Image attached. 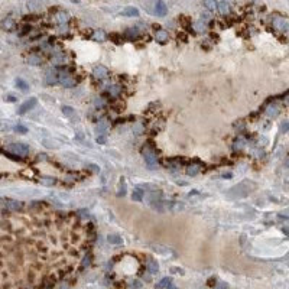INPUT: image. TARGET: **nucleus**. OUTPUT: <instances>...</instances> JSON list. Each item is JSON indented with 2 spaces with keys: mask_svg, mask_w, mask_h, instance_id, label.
Listing matches in <instances>:
<instances>
[{
  "mask_svg": "<svg viewBox=\"0 0 289 289\" xmlns=\"http://www.w3.org/2000/svg\"><path fill=\"white\" fill-rule=\"evenodd\" d=\"M171 270H172V273H181V275H184V270L179 269V267H171Z\"/></svg>",
  "mask_w": 289,
  "mask_h": 289,
  "instance_id": "obj_37",
  "label": "nucleus"
},
{
  "mask_svg": "<svg viewBox=\"0 0 289 289\" xmlns=\"http://www.w3.org/2000/svg\"><path fill=\"white\" fill-rule=\"evenodd\" d=\"M6 207L9 208V210H12V211H17V210L22 208V202L15 201V200H9V201H6Z\"/></svg>",
  "mask_w": 289,
  "mask_h": 289,
  "instance_id": "obj_15",
  "label": "nucleus"
},
{
  "mask_svg": "<svg viewBox=\"0 0 289 289\" xmlns=\"http://www.w3.org/2000/svg\"><path fill=\"white\" fill-rule=\"evenodd\" d=\"M107 241H109L110 244H121V243H123V239L117 234H110L109 237H107Z\"/></svg>",
  "mask_w": 289,
  "mask_h": 289,
  "instance_id": "obj_19",
  "label": "nucleus"
},
{
  "mask_svg": "<svg viewBox=\"0 0 289 289\" xmlns=\"http://www.w3.org/2000/svg\"><path fill=\"white\" fill-rule=\"evenodd\" d=\"M39 182L45 186H52V185H55L56 181H55V178H52V176H42V178L39 179Z\"/></svg>",
  "mask_w": 289,
  "mask_h": 289,
  "instance_id": "obj_18",
  "label": "nucleus"
},
{
  "mask_svg": "<svg viewBox=\"0 0 289 289\" xmlns=\"http://www.w3.org/2000/svg\"><path fill=\"white\" fill-rule=\"evenodd\" d=\"M109 91L113 94V96H119L121 91V87L120 85H109Z\"/></svg>",
  "mask_w": 289,
  "mask_h": 289,
  "instance_id": "obj_28",
  "label": "nucleus"
},
{
  "mask_svg": "<svg viewBox=\"0 0 289 289\" xmlns=\"http://www.w3.org/2000/svg\"><path fill=\"white\" fill-rule=\"evenodd\" d=\"M217 9L221 15H224V16L230 13V5L227 3V2H220V3H217Z\"/></svg>",
  "mask_w": 289,
  "mask_h": 289,
  "instance_id": "obj_13",
  "label": "nucleus"
},
{
  "mask_svg": "<svg viewBox=\"0 0 289 289\" xmlns=\"http://www.w3.org/2000/svg\"><path fill=\"white\" fill-rule=\"evenodd\" d=\"M45 81H46V84H49V85L56 84V82H58V72L55 71V70H49V71L46 72V75H45Z\"/></svg>",
  "mask_w": 289,
  "mask_h": 289,
  "instance_id": "obj_9",
  "label": "nucleus"
},
{
  "mask_svg": "<svg viewBox=\"0 0 289 289\" xmlns=\"http://www.w3.org/2000/svg\"><path fill=\"white\" fill-rule=\"evenodd\" d=\"M155 39H156V42H159V44H166L169 39V35L165 29H158V31L155 32Z\"/></svg>",
  "mask_w": 289,
  "mask_h": 289,
  "instance_id": "obj_8",
  "label": "nucleus"
},
{
  "mask_svg": "<svg viewBox=\"0 0 289 289\" xmlns=\"http://www.w3.org/2000/svg\"><path fill=\"white\" fill-rule=\"evenodd\" d=\"M125 35H126V38H129V39H136L139 36V31H137L136 27H130V29H127L125 32Z\"/></svg>",
  "mask_w": 289,
  "mask_h": 289,
  "instance_id": "obj_20",
  "label": "nucleus"
},
{
  "mask_svg": "<svg viewBox=\"0 0 289 289\" xmlns=\"http://www.w3.org/2000/svg\"><path fill=\"white\" fill-rule=\"evenodd\" d=\"M153 250L158 251V253H161V255H164V256H168V255H171L169 249H166V247H162V246H153Z\"/></svg>",
  "mask_w": 289,
  "mask_h": 289,
  "instance_id": "obj_26",
  "label": "nucleus"
},
{
  "mask_svg": "<svg viewBox=\"0 0 289 289\" xmlns=\"http://www.w3.org/2000/svg\"><path fill=\"white\" fill-rule=\"evenodd\" d=\"M171 282H172V279H171V278H164V279H162V280H161V282L158 284V288H159V289L166 288L168 285H171Z\"/></svg>",
  "mask_w": 289,
  "mask_h": 289,
  "instance_id": "obj_29",
  "label": "nucleus"
},
{
  "mask_svg": "<svg viewBox=\"0 0 289 289\" xmlns=\"http://www.w3.org/2000/svg\"><path fill=\"white\" fill-rule=\"evenodd\" d=\"M155 13L161 17L166 16V13H168V6L165 5L164 0H158V2L155 3Z\"/></svg>",
  "mask_w": 289,
  "mask_h": 289,
  "instance_id": "obj_7",
  "label": "nucleus"
},
{
  "mask_svg": "<svg viewBox=\"0 0 289 289\" xmlns=\"http://www.w3.org/2000/svg\"><path fill=\"white\" fill-rule=\"evenodd\" d=\"M120 15L121 16H139V10H137L136 7L130 6V7H126L125 10H121Z\"/></svg>",
  "mask_w": 289,
  "mask_h": 289,
  "instance_id": "obj_14",
  "label": "nucleus"
},
{
  "mask_svg": "<svg viewBox=\"0 0 289 289\" xmlns=\"http://www.w3.org/2000/svg\"><path fill=\"white\" fill-rule=\"evenodd\" d=\"M96 140H97V143L104 145V143H106V137H104V136H97V139H96Z\"/></svg>",
  "mask_w": 289,
  "mask_h": 289,
  "instance_id": "obj_39",
  "label": "nucleus"
},
{
  "mask_svg": "<svg viewBox=\"0 0 289 289\" xmlns=\"http://www.w3.org/2000/svg\"><path fill=\"white\" fill-rule=\"evenodd\" d=\"M202 3H204V6L207 7L208 10H214L217 7V2L215 0H202Z\"/></svg>",
  "mask_w": 289,
  "mask_h": 289,
  "instance_id": "obj_25",
  "label": "nucleus"
},
{
  "mask_svg": "<svg viewBox=\"0 0 289 289\" xmlns=\"http://www.w3.org/2000/svg\"><path fill=\"white\" fill-rule=\"evenodd\" d=\"M218 289H227V285L223 284V282H220V286H218Z\"/></svg>",
  "mask_w": 289,
  "mask_h": 289,
  "instance_id": "obj_42",
  "label": "nucleus"
},
{
  "mask_svg": "<svg viewBox=\"0 0 289 289\" xmlns=\"http://www.w3.org/2000/svg\"><path fill=\"white\" fill-rule=\"evenodd\" d=\"M273 26L279 29V31H286L288 29V20L284 19V17H278V20L273 22Z\"/></svg>",
  "mask_w": 289,
  "mask_h": 289,
  "instance_id": "obj_11",
  "label": "nucleus"
},
{
  "mask_svg": "<svg viewBox=\"0 0 289 289\" xmlns=\"http://www.w3.org/2000/svg\"><path fill=\"white\" fill-rule=\"evenodd\" d=\"M62 114L67 116V117H72V116L75 114V110L72 109L71 106H64L62 107Z\"/></svg>",
  "mask_w": 289,
  "mask_h": 289,
  "instance_id": "obj_23",
  "label": "nucleus"
},
{
  "mask_svg": "<svg viewBox=\"0 0 289 289\" xmlns=\"http://www.w3.org/2000/svg\"><path fill=\"white\" fill-rule=\"evenodd\" d=\"M12 127L6 121H0V133H7V132H10Z\"/></svg>",
  "mask_w": 289,
  "mask_h": 289,
  "instance_id": "obj_30",
  "label": "nucleus"
},
{
  "mask_svg": "<svg viewBox=\"0 0 289 289\" xmlns=\"http://www.w3.org/2000/svg\"><path fill=\"white\" fill-rule=\"evenodd\" d=\"M0 116H2V111H0Z\"/></svg>",
  "mask_w": 289,
  "mask_h": 289,
  "instance_id": "obj_45",
  "label": "nucleus"
},
{
  "mask_svg": "<svg viewBox=\"0 0 289 289\" xmlns=\"http://www.w3.org/2000/svg\"><path fill=\"white\" fill-rule=\"evenodd\" d=\"M94 38H96V39H100V41H104V33L101 32V31H100V32H96Z\"/></svg>",
  "mask_w": 289,
  "mask_h": 289,
  "instance_id": "obj_36",
  "label": "nucleus"
},
{
  "mask_svg": "<svg viewBox=\"0 0 289 289\" xmlns=\"http://www.w3.org/2000/svg\"><path fill=\"white\" fill-rule=\"evenodd\" d=\"M27 62H29L31 65H41L42 60H41V56H38V55H31V56L27 58Z\"/></svg>",
  "mask_w": 289,
  "mask_h": 289,
  "instance_id": "obj_22",
  "label": "nucleus"
},
{
  "mask_svg": "<svg viewBox=\"0 0 289 289\" xmlns=\"http://www.w3.org/2000/svg\"><path fill=\"white\" fill-rule=\"evenodd\" d=\"M68 19H70V16H68V13H65V12H61V13L56 15V22L61 23V25H62V23H67Z\"/></svg>",
  "mask_w": 289,
  "mask_h": 289,
  "instance_id": "obj_21",
  "label": "nucleus"
},
{
  "mask_svg": "<svg viewBox=\"0 0 289 289\" xmlns=\"http://www.w3.org/2000/svg\"><path fill=\"white\" fill-rule=\"evenodd\" d=\"M200 171H201V165H190L186 168V174L190 175V176H195Z\"/></svg>",
  "mask_w": 289,
  "mask_h": 289,
  "instance_id": "obj_17",
  "label": "nucleus"
},
{
  "mask_svg": "<svg viewBox=\"0 0 289 289\" xmlns=\"http://www.w3.org/2000/svg\"><path fill=\"white\" fill-rule=\"evenodd\" d=\"M15 82H16V87L19 88L20 91H23V93H27V91H29V88H31V87H29V84H27L25 80H22V78H16V81H15Z\"/></svg>",
  "mask_w": 289,
  "mask_h": 289,
  "instance_id": "obj_16",
  "label": "nucleus"
},
{
  "mask_svg": "<svg viewBox=\"0 0 289 289\" xmlns=\"http://www.w3.org/2000/svg\"><path fill=\"white\" fill-rule=\"evenodd\" d=\"M279 113H280V110H279V107L276 106V104H272V106H269L266 110V114L269 116V117H272V119H275V117H278Z\"/></svg>",
  "mask_w": 289,
  "mask_h": 289,
  "instance_id": "obj_12",
  "label": "nucleus"
},
{
  "mask_svg": "<svg viewBox=\"0 0 289 289\" xmlns=\"http://www.w3.org/2000/svg\"><path fill=\"white\" fill-rule=\"evenodd\" d=\"M88 265H90V256H85L84 262H82V266H88Z\"/></svg>",
  "mask_w": 289,
  "mask_h": 289,
  "instance_id": "obj_41",
  "label": "nucleus"
},
{
  "mask_svg": "<svg viewBox=\"0 0 289 289\" xmlns=\"http://www.w3.org/2000/svg\"><path fill=\"white\" fill-rule=\"evenodd\" d=\"M58 82H61L64 87H74L77 84V80L71 72L61 71V72H58Z\"/></svg>",
  "mask_w": 289,
  "mask_h": 289,
  "instance_id": "obj_3",
  "label": "nucleus"
},
{
  "mask_svg": "<svg viewBox=\"0 0 289 289\" xmlns=\"http://www.w3.org/2000/svg\"><path fill=\"white\" fill-rule=\"evenodd\" d=\"M145 162H146L149 169H156L158 168V158L155 152H146L145 153Z\"/></svg>",
  "mask_w": 289,
  "mask_h": 289,
  "instance_id": "obj_5",
  "label": "nucleus"
},
{
  "mask_svg": "<svg viewBox=\"0 0 289 289\" xmlns=\"http://www.w3.org/2000/svg\"><path fill=\"white\" fill-rule=\"evenodd\" d=\"M107 130V123L106 121H101V123H98L97 126V132L100 133V135H104V132Z\"/></svg>",
  "mask_w": 289,
  "mask_h": 289,
  "instance_id": "obj_31",
  "label": "nucleus"
},
{
  "mask_svg": "<svg viewBox=\"0 0 289 289\" xmlns=\"http://www.w3.org/2000/svg\"><path fill=\"white\" fill-rule=\"evenodd\" d=\"M46 147H49V149H56L58 147V143L55 142V140H49V139H44V142H42Z\"/></svg>",
  "mask_w": 289,
  "mask_h": 289,
  "instance_id": "obj_27",
  "label": "nucleus"
},
{
  "mask_svg": "<svg viewBox=\"0 0 289 289\" xmlns=\"http://www.w3.org/2000/svg\"><path fill=\"white\" fill-rule=\"evenodd\" d=\"M195 27H197V31L200 32V31H204V27H205V25L200 22V23H197V25H195Z\"/></svg>",
  "mask_w": 289,
  "mask_h": 289,
  "instance_id": "obj_38",
  "label": "nucleus"
},
{
  "mask_svg": "<svg viewBox=\"0 0 289 289\" xmlns=\"http://www.w3.org/2000/svg\"><path fill=\"white\" fill-rule=\"evenodd\" d=\"M78 217L87 218L88 217V211H87V210H80V211H78Z\"/></svg>",
  "mask_w": 289,
  "mask_h": 289,
  "instance_id": "obj_35",
  "label": "nucleus"
},
{
  "mask_svg": "<svg viewBox=\"0 0 289 289\" xmlns=\"http://www.w3.org/2000/svg\"><path fill=\"white\" fill-rule=\"evenodd\" d=\"M253 188H255L253 182H240L239 185L230 188L229 192H227V197L229 198H243V197L249 195Z\"/></svg>",
  "mask_w": 289,
  "mask_h": 289,
  "instance_id": "obj_1",
  "label": "nucleus"
},
{
  "mask_svg": "<svg viewBox=\"0 0 289 289\" xmlns=\"http://www.w3.org/2000/svg\"><path fill=\"white\" fill-rule=\"evenodd\" d=\"M146 267H147V272L152 273V275H155V273L159 272V265H158V262H156V260H153V259L147 260Z\"/></svg>",
  "mask_w": 289,
  "mask_h": 289,
  "instance_id": "obj_10",
  "label": "nucleus"
},
{
  "mask_svg": "<svg viewBox=\"0 0 289 289\" xmlns=\"http://www.w3.org/2000/svg\"><path fill=\"white\" fill-rule=\"evenodd\" d=\"M142 282L140 280H132L130 282V288H133V289H140L142 288Z\"/></svg>",
  "mask_w": 289,
  "mask_h": 289,
  "instance_id": "obj_33",
  "label": "nucleus"
},
{
  "mask_svg": "<svg viewBox=\"0 0 289 289\" xmlns=\"http://www.w3.org/2000/svg\"><path fill=\"white\" fill-rule=\"evenodd\" d=\"M12 25H13V20H12V19H7V20H5V22H3V27H6L7 31H10Z\"/></svg>",
  "mask_w": 289,
  "mask_h": 289,
  "instance_id": "obj_34",
  "label": "nucleus"
},
{
  "mask_svg": "<svg viewBox=\"0 0 289 289\" xmlns=\"http://www.w3.org/2000/svg\"><path fill=\"white\" fill-rule=\"evenodd\" d=\"M36 103H38V98L36 97H31L29 100H26V101L19 107V114H25V113H27L29 110H32L33 107L36 106Z\"/></svg>",
  "mask_w": 289,
  "mask_h": 289,
  "instance_id": "obj_4",
  "label": "nucleus"
},
{
  "mask_svg": "<svg viewBox=\"0 0 289 289\" xmlns=\"http://www.w3.org/2000/svg\"><path fill=\"white\" fill-rule=\"evenodd\" d=\"M93 75L96 80H106L109 77V70L103 65H97L93 70Z\"/></svg>",
  "mask_w": 289,
  "mask_h": 289,
  "instance_id": "obj_6",
  "label": "nucleus"
},
{
  "mask_svg": "<svg viewBox=\"0 0 289 289\" xmlns=\"http://www.w3.org/2000/svg\"><path fill=\"white\" fill-rule=\"evenodd\" d=\"M166 289H176V288H175V286H174V285H172V284H171V285H168V286H166Z\"/></svg>",
  "mask_w": 289,
  "mask_h": 289,
  "instance_id": "obj_44",
  "label": "nucleus"
},
{
  "mask_svg": "<svg viewBox=\"0 0 289 289\" xmlns=\"http://www.w3.org/2000/svg\"><path fill=\"white\" fill-rule=\"evenodd\" d=\"M132 200L136 201V202H140L143 200V191H140V190L133 191V194H132Z\"/></svg>",
  "mask_w": 289,
  "mask_h": 289,
  "instance_id": "obj_24",
  "label": "nucleus"
},
{
  "mask_svg": "<svg viewBox=\"0 0 289 289\" xmlns=\"http://www.w3.org/2000/svg\"><path fill=\"white\" fill-rule=\"evenodd\" d=\"M6 149H7L9 152H12L13 155H19V156H25V155H27L29 150H31V149H29V145L22 143V142L10 143V145L6 146Z\"/></svg>",
  "mask_w": 289,
  "mask_h": 289,
  "instance_id": "obj_2",
  "label": "nucleus"
},
{
  "mask_svg": "<svg viewBox=\"0 0 289 289\" xmlns=\"http://www.w3.org/2000/svg\"><path fill=\"white\" fill-rule=\"evenodd\" d=\"M5 100H6V101H9V103H15V101H16V98L13 97V96H7Z\"/></svg>",
  "mask_w": 289,
  "mask_h": 289,
  "instance_id": "obj_40",
  "label": "nucleus"
},
{
  "mask_svg": "<svg viewBox=\"0 0 289 289\" xmlns=\"http://www.w3.org/2000/svg\"><path fill=\"white\" fill-rule=\"evenodd\" d=\"M13 130L17 132V133H27V129L25 127V126H22V125L15 126V127H13Z\"/></svg>",
  "mask_w": 289,
  "mask_h": 289,
  "instance_id": "obj_32",
  "label": "nucleus"
},
{
  "mask_svg": "<svg viewBox=\"0 0 289 289\" xmlns=\"http://www.w3.org/2000/svg\"><path fill=\"white\" fill-rule=\"evenodd\" d=\"M96 106H97V107L98 106L101 107V106H103V101H101V100H96Z\"/></svg>",
  "mask_w": 289,
  "mask_h": 289,
  "instance_id": "obj_43",
  "label": "nucleus"
}]
</instances>
